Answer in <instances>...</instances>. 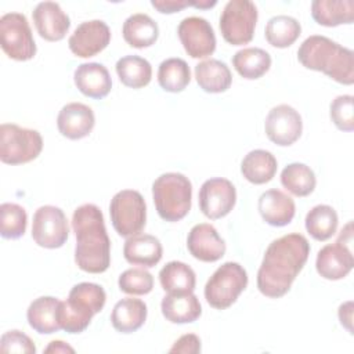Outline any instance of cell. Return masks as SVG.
I'll list each match as a JSON object with an SVG mask.
<instances>
[{"instance_id":"6da1fadb","label":"cell","mask_w":354,"mask_h":354,"mask_svg":"<svg viewBox=\"0 0 354 354\" xmlns=\"http://www.w3.org/2000/svg\"><path fill=\"white\" fill-rule=\"evenodd\" d=\"M310 254V243L301 234H286L272 241L257 271L259 290L271 299L286 295L304 267Z\"/></svg>"},{"instance_id":"7a4b0ae2","label":"cell","mask_w":354,"mask_h":354,"mask_svg":"<svg viewBox=\"0 0 354 354\" xmlns=\"http://www.w3.org/2000/svg\"><path fill=\"white\" fill-rule=\"evenodd\" d=\"M72 228L76 236V266L90 274L106 271L111 264V241L100 207L93 203L79 206L72 216Z\"/></svg>"},{"instance_id":"3957f363","label":"cell","mask_w":354,"mask_h":354,"mask_svg":"<svg viewBox=\"0 0 354 354\" xmlns=\"http://www.w3.org/2000/svg\"><path fill=\"white\" fill-rule=\"evenodd\" d=\"M297 59L304 68L322 72L340 84L354 83L353 51L326 36H308L297 50Z\"/></svg>"},{"instance_id":"277c9868","label":"cell","mask_w":354,"mask_h":354,"mask_svg":"<svg viewBox=\"0 0 354 354\" xmlns=\"http://www.w3.org/2000/svg\"><path fill=\"white\" fill-rule=\"evenodd\" d=\"M106 301L104 288L93 282H80L75 285L65 301L59 303L58 321L61 329L68 333H82L98 314Z\"/></svg>"},{"instance_id":"5b68a950","label":"cell","mask_w":354,"mask_h":354,"mask_svg":"<svg viewBox=\"0 0 354 354\" xmlns=\"http://www.w3.org/2000/svg\"><path fill=\"white\" fill-rule=\"evenodd\" d=\"M152 198L160 218L180 221L191 209L192 184L181 173H165L153 181Z\"/></svg>"},{"instance_id":"8992f818","label":"cell","mask_w":354,"mask_h":354,"mask_svg":"<svg viewBox=\"0 0 354 354\" xmlns=\"http://www.w3.org/2000/svg\"><path fill=\"white\" fill-rule=\"evenodd\" d=\"M248 286L246 270L235 261L221 264L205 285V299L216 310L232 306Z\"/></svg>"},{"instance_id":"52a82bcc","label":"cell","mask_w":354,"mask_h":354,"mask_svg":"<svg viewBox=\"0 0 354 354\" xmlns=\"http://www.w3.org/2000/svg\"><path fill=\"white\" fill-rule=\"evenodd\" d=\"M43 149V138L37 130L14 123L0 126V159L6 165H22L36 159Z\"/></svg>"},{"instance_id":"ba28073f","label":"cell","mask_w":354,"mask_h":354,"mask_svg":"<svg viewBox=\"0 0 354 354\" xmlns=\"http://www.w3.org/2000/svg\"><path fill=\"white\" fill-rule=\"evenodd\" d=\"M111 221L120 236L140 234L147 221V205L136 189H122L113 195L109 203Z\"/></svg>"},{"instance_id":"9c48e42d","label":"cell","mask_w":354,"mask_h":354,"mask_svg":"<svg viewBox=\"0 0 354 354\" xmlns=\"http://www.w3.org/2000/svg\"><path fill=\"white\" fill-rule=\"evenodd\" d=\"M257 7L249 0H230L220 17L223 39L232 46L248 44L254 35Z\"/></svg>"},{"instance_id":"30bf717a","label":"cell","mask_w":354,"mask_h":354,"mask_svg":"<svg viewBox=\"0 0 354 354\" xmlns=\"http://www.w3.org/2000/svg\"><path fill=\"white\" fill-rule=\"evenodd\" d=\"M0 44L11 59L28 61L35 57L36 43L24 14L7 12L0 18Z\"/></svg>"},{"instance_id":"8fae6325","label":"cell","mask_w":354,"mask_h":354,"mask_svg":"<svg viewBox=\"0 0 354 354\" xmlns=\"http://www.w3.org/2000/svg\"><path fill=\"white\" fill-rule=\"evenodd\" d=\"M69 235V225L62 209L44 205L40 206L33 214L32 238L46 249L61 248Z\"/></svg>"},{"instance_id":"7c38bea8","label":"cell","mask_w":354,"mask_h":354,"mask_svg":"<svg viewBox=\"0 0 354 354\" xmlns=\"http://www.w3.org/2000/svg\"><path fill=\"white\" fill-rule=\"evenodd\" d=\"M264 130L271 142L279 147H289L301 136V116L288 104L277 105L268 112L264 122Z\"/></svg>"},{"instance_id":"4fadbf2b","label":"cell","mask_w":354,"mask_h":354,"mask_svg":"<svg viewBox=\"0 0 354 354\" xmlns=\"http://www.w3.org/2000/svg\"><path fill=\"white\" fill-rule=\"evenodd\" d=\"M235 202L236 189L227 178H209L199 189V207L210 220H217L227 216L235 206Z\"/></svg>"},{"instance_id":"5bb4252c","label":"cell","mask_w":354,"mask_h":354,"mask_svg":"<svg viewBox=\"0 0 354 354\" xmlns=\"http://www.w3.org/2000/svg\"><path fill=\"white\" fill-rule=\"evenodd\" d=\"M185 53L192 58H206L216 50L214 30L202 17H187L177 28Z\"/></svg>"},{"instance_id":"9a60e30c","label":"cell","mask_w":354,"mask_h":354,"mask_svg":"<svg viewBox=\"0 0 354 354\" xmlns=\"http://www.w3.org/2000/svg\"><path fill=\"white\" fill-rule=\"evenodd\" d=\"M111 41L109 26L101 19L82 22L68 40L69 50L79 58H90L101 53Z\"/></svg>"},{"instance_id":"2e32d148","label":"cell","mask_w":354,"mask_h":354,"mask_svg":"<svg viewBox=\"0 0 354 354\" xmlns=\"http://www.w3.org/2000/svg\"><path fill=\"white\" fill-rule=\"evenodd\" d=\"M351 241H344L340 235L335 243L325 245L317 254V272L329 281L344 278L354 266L353 252L350 249Z\"/></svg>"},{"instance_id":"e0dca14e","label":"cell","mask_w":354,"mask_h":354,"mask_svg":"<svg viewBox=\"0 0 354 354\" xmlns=\"http://www.w3.org/2000/svg\"><path fill=\"white\" fill-rule=\"evenodd\" d=\"M188 252L199 261L213 263L220 260L225 253V242L217 230L207 223L196 224L187 236Z\"/></svg>"},{"instance_id":"ac0fdd59","label":"cell","mask_w":354,"mask_h":354,"mask_svg":"<svg viewBox=\"0 0 354 354\" xmlns=\"http://www.w3.org/2000/svg\"><path fill=\"white\" fill-rule=\"evenodd\" d=\"M32 18L37 33L47 41H59L71 28L69 17L58 3L41 1L32 11Z\"/></svg>"},{"instance_id":"d6986e66","label":"cell","mask_w":354,"mask_h":354,"mask_svg":"<svg viewBox=\"0 0 354 354\" xmlns=\"http://www.w3.org/2000/svg\"><path fill=\"white\" fill-rule=\"evenodd\" d=\"M95 123L93 109L82 102H69L64 105L57 118L58 131L69 140L87 137Z\"/></svg>"},{"instance_id":"ffe728a7","label":"cell","mask_w":354,"mask_h":354,"mask_svg":"<svg viewBox=\"0 0 354 354\" xmlns=\"http://www.w3.org/2000/svg\"><path fill=\"white\" fill-rule=\"evenodd\" d=\"M73 82L83 95L94 100L106 97L112 88L111 75L100 62L80 64L75 69Z\"/></svg>"},{"instance_id":"44dd1931","label":"cell","mask_w":354,"mask_h":354,"mask_svg":"<svg viewBox=\"0 0 354 354\" xmlns=\"http://www.w3.org/2000/svg\"><path fill=\"white\" fill-rule=\"evenodd\" d=\"M259 213L272 227L288 225L296 213L293 199L281 189H268L259 198Z\"/></svg>"},{"instance_id":"7402d4cb","label":"cell","mask_w":354,"mask_h":354,"mask_svg":"<svg viewBox=\"0 0 354 354\" xmlns=\"http://www.w3.org/2000/svg\"><path fill=\"white\" fill-rule=\"evenodd\" d=\"M163 254V248L160 241L149 234H137L129 236L123 246L124 259L133 264L142 268L155 267Z\"/></svg>"},{"instance_id":"603a6c76","label":"cell","mask_w":354,"mask_h":354,"mask_svg":"<svg viewBox=\"0 0 354 354\" xmlns=\"http://www.w3.org/2000/svg\"><path fill=\"white\" fill-rule=\"evenodd\" d=\"M163 317L171 324H191L202 314L199 299L192 293H167L160 303Z\"/></svg>"},{"instance_id":"cb8c5ba5","label":"cell","mask_w":354,"mask_h":354,"mask_svg":"<svg viewBox=\"0 0 354 354\" xmlns=\"http://www.w3.org/2000/svg\"><path fill=\"white\" fill-rule=\"evenodd\" d=\"M61 300L53 296L35 299L26 311V318L32 329L41 335H50L61 329L58 321V308Z\"/></svg>"},{"instance_id":"d4e9b609","label":"cell","mask_w":354,"mask_h":354,"mask_svg":"<svg viewBox=\"0 0 354 354\" xmlns=\"http://www.w3.org/2000/svg\"><path fill=\"white\" fill-rule=\"evenodd\" d=\"M147 313V304L142 300L124 297L113 306L111 324L120 333H133L144 325Z\"/></svg>"},{"instance_id":"484cf974","label":"cell","mask_w":354,"mask_h":354,"mask_svg":"<svg viewBox=\"0 0 354 354\" xmlns=\"http://www.w3.org/2000/svg\"><path fill=\"white\" fill-rule=\"evenodd\" d=\"M195 79L203 91L212 94L227 91L232 83V75L227 64L213 58L195 65Z\"/></svg>"},{"instance_id":"4316f807","label":"cell","mask_w":354,"mask_h":354,"mask_svg":"<svg viewBox=\"0 0 354 354\" xmlns=\"http://www.w3.org/2000/svg\"><path fill=\"white\" fill-rule=\"evenodd\" d=\"M122 33L129 46L134 48H145L155 44L159 37V28L149 15L137 12L123 22Z\"/></svg>"},{"instance_id":"83f0119b","label":"cell","mask_w":354,"mask_h":354,"mask_svg":"<svg viewBox=\"0 0 354 354\" xmlns=\"http://www.w3.org/2000/svg\"><path fill=\"white\" fill-rule=\"evenodd\" d=\"M313 19L322 26H337L353 24L354 1L353 0H315L311 3Z\"/></svg>"},{"instance_id":"f1b7e54d","label":"cell","mask_w":354,"mask_h":354,"mask_svg":"<svg viewBox=\"0 0 354 354\" xmlns=\"http://www.w3.org/2000/svg\"><path fill=\"white\" fill-rule=\"evenodd\" d=\"M278 169L275 156L266 149H253L241 163L242 176L252 184L260 185L272 180Z\"/></svg>"},{"instance_id":"f546056e","label":"cell","mask_w":354,"mask_h":354,"mask_svg":"<svg viewBox=\"0 0 354 354\" xmlns=\"http://www.w3.org/2000/svg\"><path fill=\"white\" fill-rule=\"evenodd\" d=\"M235 71L248 80H254L266 75L271 66V55L259 47H246L232 57Z\"/></svg>"},{"instance_id":"4dcf8cb0","label":"cell","mask_w":354,"mask_h":354,"mask_svg":"<svg viewBox=\"0 0 354 354\" xmlns=\"http://www.w3.org/2000/svg\"><path fill=\"white\" fill-rule=\"evenodd\" d=\"M159 281L167 293H189L194 292L196 277L194 270L183 261H169L159 271Z\"/></svg>"},{"instance_id":"1f68e13d","label":"cell","mask_w":354,"mask_h":354,"mask_svg":"<svg viewBox=\"0 0 354 354\" xmlns=\"http://www.w3.org/2000/svg\"><path fill=\"white\" fill-rule=\"evenodd\" d=\"M115 68L119 80L130 88L145 87L152 77L151 64L138 55H126L119 58Z\"/></svg>"},{"instance_id":"d6a6232c","label":"cell","mask_w":354,"mask_h":354,"mask_svg":"<svg viewBox=\"0 0 354 354\" xmlns=\"http://www.w3.org/2000/svg\"><path fill=\"white\" fill-rule=\"evenodd\" d=\"M301 33L300 22L289 15H275L266 25V40L277 48L292 46Z\"/></svg>"},{"instance_id":"836d02e7","label":"cell","mask_w":354,"mask_h":354,"mask_svg":"<svg viewBox=\"0 0 354 354\" xmlns=\"http://www.w3.org/2000/svg\"><path fill=\"white\" fill-rule=\"evenodd\" d=\"M191 82L188 64L181 58H167L160 62L158 69V83L169 93L183 91Z\"/></svg>"},{"instance_id":"e575fe53","label":"cell","mask_w":354,"mask_h":354,"mask_svg":"<svg viewBox=\"0 0 354 354\" xmlns=\"http://www.w3.org/2000/svg\"><path fill=\"white\" fill-rule=\"evenodd\" d=\"M306 230L315 241H326L337 230V213L329 205H317L306 216Z\"/></svg>"},{"instance_id":"d590c367","label":"cell","mask_w":354,"mask_h":354,"mask_svg":"<svg viewBox=\"0 0 354 354\" xmlns=\"http://www.w3.org/2000/svg\"><path fill=\"white\" fill-rule=\"evenodd\" d=\"M281 184L295 196H307L314 191L317 180L314 171L307 165L293 162L283 167Z\"/></svg>"},{"instance_id":"8d00e7d4","label":"cell","mask_w":354,"mask_h":354,"mask_svg":"<svg viewBox=\"0 0 354 354\" xmlns=\"http://www.w3.org/2000/svg\"><path fill=\"white\" fill-rule=\"evenodd\" d=\"M28 214L17 203H1L0 206V234L6 239H18L26 231Z\"/></svg>"},{"instance_id":"74e56055","label":"cell","mask_w":354,"mask_h":354,"mask_svg":"<svg viewBox=\"0 0 354 354\" xmlns=\"http://www.w3.org/2000/svg\"><path fill=\"white\" fill-rule=\"evenodd\" d=\"M118 285L127 295H148L153 288V277L144 268H129L120 274Z\"/></svg>"},{"instance_id":"f35d334b","label":"cell","mask_w":354,"mask_h":354,"mask_svg":"<svg viewBox=\"0 0 354 354\" xmlns=\"http://www.w3.org/2000/svg\"><path fill=\"white\" fill-rule=\"evenodd\" d=\"M354 97L350 94L337 95L329 106V115L333 124L342 131L354 130Z\"/></svg>"},{"instance_id":"ab89813d","label":"cell","mask_w":354,"mask_h":354,"mask_svg":"<svg viewBox=\"0 0 354 354\" xmlns=\"http://www.w3.org/2000/svg\"><path fill=\"white\" fill-rule=\"evenodd\" d=\"M0 351L1 353H24L35 354L36 346L33 340L21 330L12 329L1 335L0 339Z\"/></svg>"},{"instance_id":"60d3db41","label":"cell","mask_w":354,"mask_h":354,"mask_svg":"<svg viewBox=\"0 0 354 354\" xmlns=\"http://www.w3.org/2000/svg\"><path fill=\"white\" fill-rule=\"evenodd\" d=\"M169 351L183 354H198L201 353V339L195 333L183 335L174 342Z\"/></svg>"},{"instance_id":"b9f144b4","label":"cell","mask_w":354,"mask_h":354,"mask_svg":"<svg viewBox=\"0 0 354 354\" xmlns=\"http://www.w3.org/2000/svg\"><path fill=\"white\" fill-rule=\"evenodd\" d=\"M151 4L162 14H174L185 7H195V1L188 0H151Z\"/></svg>"},{"instance_id":"7bdbcfd3","label":"cell","mask_w":354,"mask_h":354,"mask_svg":"<svg viewBox=\"0 0 354 354\" xmlns=\"http://www.w3.org/2000/svg\"><path fill=\"white\" fill-rule=\"evenodd\" d=\"M340 324L351 333L353 332V301H346L339 307Z\"/></svg>"},{"instance_id":"ee69618b","label":"cell","mask_w":354,"mask_h":354,"mask_svg":"<svg viewBox=\"0 0 354 354\" xmlns=\"http://www.w3.org/2000/svg\"><path fill=\"white\" fill-rule=\"evenodd\" d=\"M75 350L66 344L65 342L62 340H53L46 348H44V353H73Z\"/></svg>"}]
</instances>
